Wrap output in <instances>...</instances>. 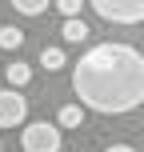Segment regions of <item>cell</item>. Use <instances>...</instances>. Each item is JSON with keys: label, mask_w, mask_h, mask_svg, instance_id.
<instances>
[{"label": "cell", "mask_w": 144, "mask_h": 152, "mask_svg": "<svg viewBox=\"0 0 144 152\" xmlns=\"http://www.w3.org/2000/svg\"><path fill=\"white\" fill-rule=\"evenodd\" d=\"M72 92L100 116H124L144 104V52L120 40L92 44L72 68Z\"/></svg>", "instance_id": "obj_1"}, {"label": "cell", "mask_w": 144, "mask_h": 152, "mask_svg": "<svg viewBox=\"0 0 144 152\" xmlns=\"http://www.w3.org/2000/svg\"><path fill=\"white\" fill-rule=\"evenodd\" d=\"M88 8L108 24H144V0H88Z\"/></svg>", "instance_id": "obj_2"}, {"label": "cell", "mask_w": 144, "mask_h": 152, "mask_svg": "<svg viewBox=\"0 0 144 152\" xmlns=\"http://www.w3.org/2000/svg\"><path fill=\"white\" fill-rule=\"evenodd\" d=\"M60 124H48V120H32L24 124V136H20V148L24 152H60Z\"/></svg>", "instance_id": "obj_3"}, {"label": "cell", "mask_w": 144, "mask_h": 152, "mask_svg": "<svg viewBox=\"0 0 144 152\" xmlns=\"http://www.w3.org/2000/svg\"><path fill=\"white\" fill-rule=\"evenodd\" d=\"M28 120V100L12 88H0V128H16V124Z\"/></svg>", "instance_id": "obj_4"}, {"label": "cell", "mask_w": 144, "mask_h": 152, "mask_svg": "<svg viewBox=\"0 0 144 152\" xmlns=\"http://www.w3.org/2000/svg\"><path fill=\"white\" fill-rule=\"evenodd\" d=\"M60 36L68 40V44H84V40H88V24H84L80 16H64V28H60Z\"/></svg>", "instance_id": "obj_5"}, {"label": "cell", "mask_w": 144, "mask_h": 152, "mask_svg": "<svg viewBox=\"0 0 144 152\" xmlns=\"http://www.w3.org/2000/svg\"><path fill=\"white\" fill-rule=\"evenodd\" d=\"M56 124H60V128H80L84 124V104H64L60 112H56Z\"/></svg>", "instance_id": "obj_6"}, {"label": "cell", "mask_w": 144, "mask_h": 152, "mask_svg": "<svg viewBox=\"0 0 144 152\" xmlns=\"http://www.w3.org/2000/svg\"><path fill=\"white\" fill-rule=\"evenodd\" d=\"M4 76H8V84H16V88H24V84L32 80V68H28L24 60H12V64L4 68Z\"/></svg>", "instance_id": "obj_7"}, {"label": "cell", "mask_w": 144, "mask_h": 152, "mask_svg": "<svg viewBox=\"0 0 144 152\" xmlns=\"http://www.w3.org/2000/svg\"><path fill=\"white\" fill-rule=\"evenodd\" d=\"M64 60H68V56H64V48H40V68H48V72H56V68H64Z\"/></svg>", "instance_id": "obj_8"}, {"label": "cell", "mask_w": 144, "mask_h": 152, "mask_svg": "<svg viewBox=\"0 0 144 152\" xmlns=\"http://www.w3.org/2000/svg\"><path fill=\"white\" fill-rule=\"evenodd\" d=\"M20 44H24V32L16 28V24H4V28H0V48H4V52H16Z\"/></svg>", "instance_id": "obj_9"}, {"label": "cell", "mask_w": 144, "mask_h": 152, "mask_svg": "<svg viewBox=\"0 0 144 152\" xmlns=\"http://www.w3.org/2000/svg\"><path fill=\"white\" fill-rule=\"evenodd\" d=\"M48 4H52V0H12V8H16L20 16H44Z\"/></svg>", "instance_id": "obj_10"}, {"label": "cell", "mask_w": 144, "mask_h": 152, "mask_svg": "<svg viewBox=\"0 0 144 152\" xmlns=\"http://www.w3.org/2000/svg\"><path fill=\"white\" fill-rule=\"evenodd\" d=\"M80 8H84V0H56V12L60 16H80Z\"/></svg>", "instance_id": "obj_11"}, {"label": "cell", "mask_w": 144, "mask_h": 152, "mask_svg": "<svg viewBox=\"0 0 144 152\" xmlns=\"http://www.w3.org/2000/svg\"><path fill=\"white\" fill-rule=\"evenodd\" d=\"M104 152H136V148H128V144H108Z\"/></svg>", "instance_id": "obj_12"}, {"label": "cell", "mask_w": 144, "mask_h": 152, "mask_svg": "<svg viewBox=\"0 0 144 152\" xmlns=\"http://www.w3.org/2000/svg\"><path fill=\"white\" fill-rule=\"evenodd\" d=\"M0 152H4V144H0Z\"/></svg>", "instance_id": "obj_13"}]
</instances>
